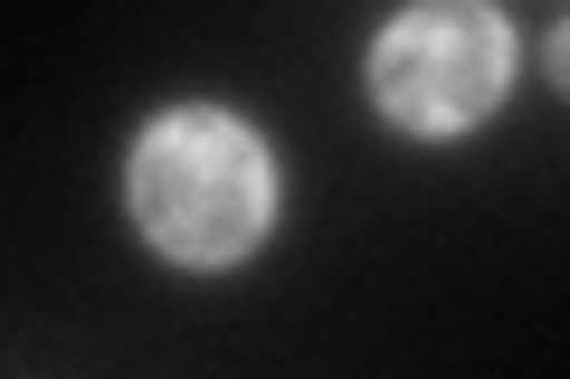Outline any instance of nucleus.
<instances>
[{
	"label": "nucleus",
	"mask_w": 570,
	"mask_h": 379,
	"mask_svg": "<svg viewBox=\"0 0 570 379\" xmlns=\"http://www.w3.org/2000/svg\"><path fill=\"white\" fill-rule=\"evenodd\" d=\"M266 209H276V171H266V152L228 114H171V123L142 133V152H134V219L153 228L163 257L219 266V257H238V247L266 228Z\"/></svg>",
	"instance_id": "nucleus-1"
},
{
	"label": "nucleus",
	"mask_w": 570,
	"mask_h": 379,
	"mask_svg": "<svg viewBox=\"0 0 570 379\" xmlns=\"http://www.w3.org/2000/svg\"><path fill=\"white\" fill-rule=\"evenodd\" d=\"M504 67H513V48L494 29V10H475V0H419L371 48V96L409 133H466L504 96Z\"/></svg>",
	"instance_id": "nucleus-2"
},
{
	"label": "nucleus",
	"mask_w": 570,
	"mask_h": 379,
	"mask_svg": "<svg viewBox=\"0 0 570 379\" xmlns=\"http://www.w3.org/2000/svg\"><path fill=\"white\" fill-rule=\"evenodd\" d=\"M551 77L570 86V29H561V39H551Z\"/></svg>",
	"instance_id": "nucleus-3"
}]
</instances>
